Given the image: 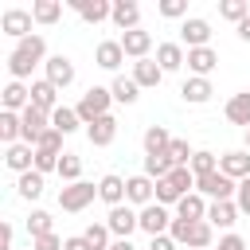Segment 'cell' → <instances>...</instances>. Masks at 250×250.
<instances>
[{
  "mask_svg": "<svg viewBox=\"0 0 250 250\" xmlns=\"http://www.w3.org/2000/svg\"><path fill=\"white\" fill-rule=\"evenodd\" d=\"M39 62H47V43H43V35H31V39L16 43V51L8 55V70H12L16 82H23Z\"/></svg>",
  "mask_w": 250,
  "mask_h": 250,
  "instance_id": "6da1fadb",
  "label": "cell"
},
{
  "mask_svg": "<svg viewBox=\"0 0 250 250\" xmlns=\"http://www.w3.org/2000/svg\"><path fill=\"white\" fill-rule=\"evenodd\" d=\"M168 234L176 238V246H188V250H207V246H211V238H215V227H211L207 219H199V223L172 219V230H168Z\"/></svg>",
  "mask_w": 250,
  "mask_h": 250,
  "instance_id": "7a4b0ae2",
  "label": "cell"
},
{
  "mask_svg": "<svg viewBox=\"0 0 250 250\" xmlns=\"http://www.w3.org/2000/svg\"><path fill=\"white\" fill-rule=\"evenodd\" d=\"M191 188H195V172L191 168H172L168 172V180H156V203H180L184 195H191Z\"/></svg>",
  "mask_w": 250,
  "mask_h": 250,
  "instance_id": "3957f363",
  "label": "cell"
},
{
  "mask_svg": "<svg viewBox=\"0 0 250 250\" xmlns=\"http://www.w3.org/2000/svg\"><path fill=\"white\" fill-rule=\"evenodd\" d=\"M109 102H113V94H109L105 86H90V90L82 94V102H78L74 109H78L82 125H94L98 117H105V113H109Z\"/></svg>",
  "mask_w": 250,
  "mask_h": 250,
  "instance_id": "277c9868",
  "label": "cell"
},
{
  "mask_svg": "<svg viewBox=\"0 0 250 250\" xmlns=\"http://www.w3.org/2000/svg\"><path fill=\"white\" fill-rule=\"evenodd\" d=\"M94 195H98V184H86V180H78V184H66L62 191H59V207L62 211H86L90 203H94Z\"/></svg>",
  "mask_w": 250,
  "mask_h": 250,
  "instance_id": "5b68a950",
  "label": "cell"
},
{
  "mask_svg": "<svg viewBox=\"0 0 250 250\" xmlns=\"http://www.w3.org/2000/svg\"><path fill=\"white\" fill-rule=\"evenodd\" d=\"M195 191L207 195L211 203H219V199H234L238 184H234L230 176H223V172H211V176H199V180H195Z\"/></svg>",
  "mask_w": 250,
  "mask_h": 250,
  "instance_id": "8992f818",
  "label": "cell"
},
{
  "mask_svg": "<svg viewBox=\"0 0 250 250\" xmlns=\"http://www.w3.org/2000/svg\"><path fill=\"white\" fill-rule=\"evenodd\" d=\"M31 23H35V16H31V12H23V8H8V12L0 16V31H4V35H12L16 43L31 39Z\"/></svg>",
  "mask_w": 250,
  "mask_h": 250,
  "instance_id": "52a82bcc",
  "label": "cell"
},
{
  "mask_svg": "<svg viewBox=\"0 0 250 250\" xmlns=\"http://www.w3.org/2000/svg\"><path fill=\"white\" fill-rule=\"evenodd\" d=\"M141 230H145L148 238L168 234V230H172V215H168V207H164V203H148V207H141Z\"/></svg>",
  "mask_w": 250,
  "mask_h": 250,
  "instance_id": "ba28073f",
  "label": "cell"
},
{
  "mask_svg": "<svg viewBox=\"0 0 250 250\" xmlns=\"http://www.w3.org/2000/svg\"><path fill=\"white\" fill-rule=\"evenodd\" d=\"M105 227H109V234H117V238H129L137 227H141V211H133V207H109V215H105Z\"/></svg>",
  "mask_w": 250,
  "mask_h": 250,
  "instance_id": "9c48e42d",
  "label": "cell"
},
{
  "mask_svg": "<svg viewBox=\"0 0 250 250\" xmlns=\"http://www.w3.org/2000/svg\"><path fill=\"white\" fill-rule=\"evenodd\" d=\"M125 203H137V207L156 203V180H148L145 172L141 176H129L125 180Z\"/></svg>",
  "mask_w": 250,
  "mask_h": 250,
  "instance_id": "30bf717a",
  "label": "cell"
},
{
  "mask_svg": "<svg viewBox=\"0 0 250 250\" xmlns=\"http://www.w3.org/2000/svg\"><path fill=\"white\" fill-rule=\"evenodd\" d=\"M20 121H23V145H31V148H35V141L51 129V113H43V109H35V105H27V109L20 113Z\"/></svg>",
  "mask_w": 250,
  "mask_h": 250,
  "instance_id": "8fae6325",
  "label": "cell"
},
{
  "mask_svg": "<svg viewBox=\"0 0 250 250\" xmlns=\"http://www.w3.org/2000/svg\"><path fill=\"white\" fill-rule=\"evenodd\" d=\"M180 39L188 43V51L207 47V39H211V23H207V20H199V16H188V20L180 23Z\"/></svg>",
  "mask_w": 250,
  "mask_h": 250,
  "instance_id": "7c38bea8",
  "label": "cell"
},
{
  "mask_svg": "<svg viewBox=\"0 0 250 250\" xmlns=\"http://www.w3.org/2000/svg\"><path fill=\"white\" fill-rule=\"evenodd\" d=\"M43 70H47V82L59 86V90H66V86L74 82V62H70L66 55H51V59L43 62Z\"/></svg>",
  "mask_w": 250,
  "mask_h": 250,
  "instance_id": "4fadbf2b",
  "label": "cell"
},
{
  "mask_svg": "<svg viewBox=\"0 0 250 250\" xmlns=\"http://www.w3.org/2000/svg\"><path fill=\"white\" fill-rule=\"evenodd\" d=\"M219 172H223V176H230L234 184H238V180H246V176H250V152H246V148L223 152V156H219Z\"/></svg>",
  "mask_w": 250,
  "mask_h": 250,
  "instance_id": "5bb4252c",
  "label": "cell"
},
{
  "mask_svg": "<svg viewBox=\"0 0 250 250\" xmlns=\"http://www.w3.org/2000/svg\"><path fill=\"white\" fill-rule=\"evenodd\" d=\"M215 66H219V51H211V47L188 51V70H191V78H207Z\"/></svg>",
  "mask_w": 250,
  "mask_h": 250,
  "instance_id": "9a60e30c",
  "label": "cell"
},
{
  "mask_svg": "<svg viewBox=\"0 0 250 250\" xmlns=\"http://www.w3.org/2000/svg\"><path fill=\"white\" fill-rule=\"evenodd\" d=\"M0 102H4V109H8V113H23V109L31 105V90H27L23 82H16V78H12V82L0 90Z\"/></svg>",
  "mask_w": 250,
  "mask_h": 250,
  "instance_id": "2e32d148",
  "label": "cell"
},
{
  "mask_svg": "<svg viewBox=\"0 0 250 250\" xmlns=\"http://www.w3.org/2000/svg\"><path fill=\"white\" fill-rule=\"evenodd\" d=\"M86 137H90V145H94V148H105V145H113V137H117V117H113V113L98 117L94 125H86Z\"/></svg>",
  "mask_w": 250,
  "mask_h": 250,
  "instance_id": "e0dca14e",
  "label": "cell"
},
{
  "mask_svg": "<svg viewBox=\"0 0 250 250\" xmlns=\"http://www.w3.org/2000/svg\"><path fill=\"white\" fill-rule=\"evenodd\" d=\"M238 215H242V211H238V203H234V199L207 203V223H211V227H223V230H227V227H234V223H238Z\"/></svg>",
  "mask_w": 250,
  "mask_h": 250,
  "instance_id": "ac0fdd59",
  "label": "cell"
},
{
  "mask_svg": "<svg viewBox=\"0 0 250 250\" xmlns=\"http://www.w3.org/2000/svg\"><path fill=\"white\" fill-rule=\"evenodd\" d=\"M70 8H74L86 23H102V20L113 16V4H109V0H70Z\"/></svg>",
  "mask_w": 250,
  "mask_h": 250,
  "instance_id": "d6986e66",
  "label": "cell"
},
{
  "mask_svg": "<svg viewBox=\"0 0 250 250\" xmlns=\"http://www.w3.org/2000/svg\"><path fill=\"white\" fill-rule=\"evenodd\" d=\"M117 27H121V35L125 31H137L141 27V8L133 4V0H113V16H109Z\"/></svg>",
  "mask_w": 250,
  "mask_h": 250,
  "instance_id": "ffe728a7",
  "label": "cell"
},
{
  "mask_svg": "<svg viewBox=\"0 0 250 250\" xmlns=\"http://www.w3.org/2000/svg\"><path fill=\"white\" fill-rule=\"evenodd\" d=\"M148 47H152V35L145 31V27H137V31H125L121 35V51L129 55V59H148Z\"/></svg>",
  "mask_w": 250,
  "mask_h": 250,
  "instance_id": "44dd1931",
  "label": "cell"
},
{
  "mask_svg": "<svg viewBox=\"0 0 250 250\" xmlns=\"http://www.w3.org/2000/svg\"><path fill=\"white\" fill-rule=\"evenodd\" d=\"M94 62H98L102 70H117V66L125 62L121 39H102V43H98V51H94Z\"/></svg>",
  "mask_w": 250,
  "mask_h": 250,
  "instance_id": "7402d4cb",
  "label": "cell"
},
{
  "mask_svg": "<svg viewBox=\"0 0 250 250\" xmlns=\"http://www.w3.org/2000/svg\"><path fill=\"white\" fill-rule=\"evenodd\" d=\"M31 105L43 109V113H55V109H59V86H51L47 78L31 82Z\"/></svg>",
  "mask_w": 250,
  "mask_h": 250,
  "instance_id": "603a6c76",
  "label": "cell"
},
{
  "mask_svg": "<svg viewBox=\"0 0 250 250\" xmlns=\"http://www.w3.org/2000/svg\"><path fill=\"white\" fill-rule=\"evenodd\" d=\"M4 164H8L12 172H20V176H23V172H31V168H35V148H31V145H23V141H20V145H8Z\"/></svg>",
  "mask_w": 250,
  "mask_h": 250,
  "instance_id": "cb8c5ba5",
  "label": "cell"
},
{
  "mask_svg": "<svg viewBox=\"0 0 250 250\" xmlns=\"http://www.w3.org/2000/svg\"><path fill=\"white\" fill-rule=\"evenodd\" d=\"M160 78H164V70L156 66V59H141V62H133V82H137L141 90H156Z\"/></svg>",
  "mask_w": 250,
  "mask_h": 250,
  "instance_id": "d4e9b609",
  "label": "cell"
},
{
  "mask_svg": "<svg viewBox=\"0 0 250 250\" xmlns=\"http://www.w3.org/2000/svg\"><path fill=\"white\" fill-rule=\"evenodd\" d=\"M184 62H188V55H184V47H180V43H160V47H156V66H160L164 74L180 70Z\"/></svg>",
  "mask_w": 250,
  "mask_h": 250,
  "instance_id": "484cf974",
  "label": "cell"
},
{
  "mask_svg": "<svg viewBox=\"0 0 250 250\" xmlns=\"http://www.w3.org/2000/svg\"><path fill=\"white\" fill-rule=\"evenodd\" d=\"M98 199H105L109 207H121V203H125V180L113 176V172L102 176V180H98Z\"/></svg>",
  "mask_w": 250,
  "mask_h": 250,
  "instance_id": "4316f807",
  "label": "cell"
},
{
  "mask_svg": "<svg viewBox=\"0 0 250 250\" xmlns=\"http://www.w3.org/2000/svg\"><path fill=\"white\" fill-rule=\"evenodd\" d=\"M176 219H188V223H199V219H207V203H203V195H199V191L184 195V199L176 203Z\"/></svg>",
  "mask_w": 250,
  "mask_h": 250,
  "instance_id": "83f0119b",
  "label": "cell"
},
{
  "mask_svg": "<svg viewBox=\"0 0 250 250\" xmlns=\"http://www.w3.org/2000/svg\"><path fill=\"white\" fill-rule=\"evenodd\" d=\"M223 113H227V121H230V125H246V129H250V90L234 94V98L227 102V109H223Z\"/></svg>",
  "mask_w": 250,
  "mask_h": 250,
  "instance_id": "f1b7e54d",
  "label": "cell"
},
{
  "mask_svg": "<svg viewBox=\"0 0 250 250\" xmlns=\"http://www.w3.org/2000/svg\"><path fill=\"white\" fill-rule=\"evenodd\" d=\"M109 94H113V102L133 105V102L141 98V86L133 82V74H129V78H125V74H117V78H113V86H109Z\"/></svg>",
  "mask_w": 250,
  "mask_h": 250,
  "instance_id": "f546056e",
  "label": "cell"
},
{
  "mask_svg": "<svg viewBox=\"0 0 250 250\" xmlns=\"http://www.w3.org/2000/svg\"><path fill=\"white\" fill-rule=\"evenodd\" d=\"M180 94H184V102H191V105H203V102H211V82L207 78H188L184 86H180Z\"/></svg>",
  "mask_w": 250,
  "mask_h": 250,
  "instance_id": "4dcf8cb0",
  "label": "cell"
},
{
  "mask_svg": "<svg viewBox=\"0 0 250 250\" xmlns=\"http://www.w3.org/2000/svg\"><path fill=\"white\" fill-rule=\"evenodd\" d=\"M0 141L4 145H20L23 141V121H20V113H0Z\"/></svg>",
  "mask_w": 250,
  "mask_h": 250,
  "instance_id": "1f68e13d",
  "label": "cell"
},
{
  "mask_svg": "<svg viewBox=\"0 0 250 250\" xmlns=\"http://www.w3.org/2000/svg\"><path fill=\"white\" fill-rule=\"evenodd\" d=\"M141 141H145V152H168V145H172L176 137H172V133H168L164 125H148Z\"/></svg>",
  "mask_w": 250,
  "mask_h": 250,
  "instance_id": "d6a6232c",
  "label": "cell"
},
{
  "mask_svg": "<svg viewBox=\"0 0 250 250\" xmlns=\"http://www.w3.org/2000/svg\"><path fill=\"white\" fill-rule=\"evenodd\" d=\"M172 168H176V164H172L168 152H148V156H145V176H148V180H168Z\"/></svg>",
  "mask_w": 250,
  "mask_h": 250,
  "instance_id": "836d02e7",
  "label": "cell"
},
{
  "mask_svg": "<svg viewBox=\"0 0 250 250\" xmlns=\"http://www.w3.org/2000/svg\"><path fill=\"white\" fill-rule=\"evenodd\" d=\"M78 125H82V117H78V109H70V105H59V109L51 113V129H59L62 137H66V133H74Z\"/></svg>",
  "mask_w": 250,
  "mask_h": 250,
  "instance_id": "e575fe53",
  "label": "cell"
},
{
  "mask_svg": "<svg viewBox=\"0 0 250 250\" xmlns=\"http://www.w3.org/2000/svg\"><path fill=\"white\" fill-rule=\"evenodd\" d=\"M31 16H35V23H59V16H62V4L59 0H35L31 4Z\"/></svg>",
  "mask_w": 250,
  "mask_h": 250,
  "instance_id": "d590c367",
  "label": "cell"
},
{
  "mask_svg": "<svg viewBox=\"0 0 250 250\" xmlns=\"http://www.w3.org/2000/svg\"><path fill=\"white\" fill-rule=\"evenodd\" d=\"M16 188H20V195H23V199H39V195H43V172H35V168H31V172H23Z\"/></svg>",
  "mask_w": 250,
  "mask_h": 250,
  "instance_id": "8d00e7d4",
  "label": "cell"
},
{
  "mask_svg": "<svg viewBox=\"0 0 250 250\" xmlns=\"http://www.w3.org/2000/svg\"><path fill=\"white\" fill-rule=\"evenodd\" d=\"M219 16H223V20H230V23L238 27V23L250 16V4H246V0H223V4H219Z\"/></svg>",
  "mask_w": 250,
  "mask_h": 250,
  "instance_id": "74e56055",
  "label": "cell"
},
{
  "mask_svg": "<svg viewBox=\"0 0 250 250\" xmlns=\"http://www.w3.org/2000/svg\"><path fill=\"white\" fill-rule=\"evenodd\" d=\"M191 172H195V180L199 176H211V172H219V160H215V152H207V148H199L195 156H191V164H188Z\"/></svg>",
  "mask_w": 250,
  "mask_h": 250,
  "instance_id": "f35d334b",
  "label": "cell"
},
{
  "mask_svg": "<svg viewBox=\"0 0 250 250\" xmlns=\"http://www.w3.org/2000/svg\"><path fill=\"white\" fill-rule=\"evenodd\" d=\"M59 176H62L66 184H78V176H82V160H78L74 152H62V156H59Z\"/></svg>",
  "mask_w": 250,
  "mask_h": 250,
  "instance_id": "ab89813d",
  "label": "cell"
},
{
  "mask_svg": "<svg viewBox=\"0 0 250 250\" xmlns=\"http://www.w3.org/2000/svg\"><path fill=\"white\" fill-rule=\"evenodd\" d=\"M82 234H86V242H90L94 250H109V246H113V242H109V227H105V223H90Z\"/></svg>",
  "mask_w": 250,
  "mask_h": 250,
  "instance_id": "60d3db41",
  "label": "cell"
},
{
  "mask_svg": "<svg viewBox=\"0 0 250 250\" xmlns=\"http://www.w3.org/2000/svg\"><path fill=\"white\" fill-rule=\"evenodd\" d=\"M59 148H62V133H59V129H47V133L35 141V152H51V156H59Z\"/></svg>",
  "mask_w": 250,
  "mask_h": 250,
  "instance_id": "b9f144b4",
  "label": "cell"
},
{
  "mask_svg": "<svg viewBox=\"0 0 250 250\" xmlns=\"http://www.w3.org/2000/svg\"><path fill=\"white\" fill-rule=\"evenodd\" d=\"M168 156H172V164H176V168H188L195 152H191V145H188V141H172V145H168Z\"/></svg>",
  "mask_w": 250,
  "mask_h": 250,
  "instance_id": "7bdbcfd3",
  "label": "cell"
},
{
  "mask_svg": "<svg viewBox=\"0 0 250 250\" xmlns=\"http://www.w3.org/2000/svg\"><path fill=\"white\" fill-rule=\"evenodd\" d=\"M27 234H31V238L51 234V215H47V211H31V215H27Z\"/></svg>",
  "mask_w": 250,
  "mask_h": 250,
  "instance_id": "ee69618b",
  "label": "cell"
},
{
  "mask_svg": "<svg viewBox=\"0 0 250 250\" xmlns=\"http://www.w3.org/2000/svg\"><path fill=\"white\" fill-rule=\"evenodd\" d=\"M156 12H160L164 20H180V16L188 20V0H160V4H156Z\"/></svg>",
  "mask_w": 250,
  "mask_h": 250,
  "instance_id": "f6af8a7d",
  "label": "cell"
},
{
  "mask_svg": "<svg viewBox=\"0 0 250 250\" xmlns=\"http://www.w3.org/2000/svg\"><path fill=\"white\" fill-rule=\"evenodd\" d=\"M62 242H66V238H59V234L51 230V234H39V238H31V250H62Z\"/></svg>",
  "mask_w": 250,
  "mask_h": 250,
  "instance_id": "bcb514c9",
  "label": "cell"
},
{
  "mask_svg": "<svg viewBox=\"0 0 250 250\" xmlns=\"http://www.w3.org/2000/svg\"><path fill=\"white\" fill-rule=\"evenodd\" d=\"M234 203H238V211H242V215H250V176H246V180H238Z\"/></svg>",
  "mask_w": 250,
  "mask_h": 250,
  "instance_id": "7dc6e473",
  "label": "cell"
},
{
  "mask_svg": "<svg viewBox=\"0 0 250 250\" xmlns=\"http://www.w3.org/2000/svg\"><path fill=\"white\" fill-rule=\"evenodd\" d=\"M35 172H59V156H51V152H35Z\"/></svg>",
  "mask_w": 250,
  "mask_h": 250,
  "instance_id": "c3c4849f",
  "label": "cell"
},
{
  "mask_svg": "<svg viewBox=\"0 0 250 250\" xmlns=\"http://www.w3.org/2000/svg\"><path fill=\"white\" fill-rule=\"evenodd\" d=\"M215 250H246V238H242V234H223Z\"/></svg>",
  "mask_w": 250,
  "mask_h": 250,
  "instance_id": "681fc988",
  "label": "cell"
},
{
  "mask_svg": "<svg viewBox=\"0 0 250 250\" xmlns=\"http://www.w3.org/2000/svg\"><path fill=\"white\" fill-rule=\"evenodd\" d=\"M148 250H176V238L172 234H156V238H148Z\"/></svg>",
  "mask_w": 250,
  "mask_h": 250,
  "instance_id": "f907efd6",
  "label": "cell"
},
{
  "mask_svg": "<svg viewBox=\"0 0 250 250\" xmlns=\"http://www.w3.org/2000/svg\"><path fill=\"white\" fill-rule=\"evenodd\" d=\"M62 250H94V246L86 242V234H74V238H66V242H62Z\"/></svg>",
  "mask_w": 250,
  "mask_h": 250,
  "instance_id": "816d5d0a",
  "label": "cell"
},
{
  "mask_svg": "<svg viewBox=\"0 0 250 250\" xmlns=\"http://www.w3.org/2000/svg\"><path fill=\"white\" fill-rule=\"evenodd\" d=\"M238 39H246V43H250V16L238 23Z\"/></svg>",
  "mask_w": 250,
  "mask_h": 250,
  "instance_id": "f5cc1de1",
  "label": "cell"
},
{
  "mask_svg": "<svg viewBox=\"0 0 250 250\" xmlns=\"http://www.w3.org/2000/svg\"><path fill=\"white\" fill-rule=\"evenodd\" d=\"M109 250H137V246H133V242H129V238H117V242H113V246H109Z\"/></svg>",
  "mask_w": 250,
  "mask_h": 250,
  "instance_id": "db71d44e",
  "label": "cell"
},
{
  "mask_svg": "<svg viewBox=\"0 0 250 250\" xmlns=\"http://www.w3.org/2000/svg\"><path fill=\"white\" fill-rule=\"evenodd\" d=\"M246 152H250V129H246Z\"/></svg>",
  "mask_w": 250,
  "mask_h": 250,
  "instance_id": "11a10c76",
  "label": "cell"
},
{
  "mask_svg": "<svg viewBox=\"0 0 250 250\" xmlns=\"http://www.w3.org/2000/svg\"><path fill=\"white\" fill-rule=\"evenodd\" d=\"M4 250H12V246H4Z\"/></svg>",
  "mask_w": 250,
  "mask_h": 250,
  "instance_id": "9f6ffc18",
  "label": "cell"
}]
</instances>
